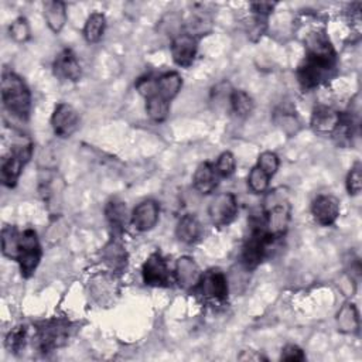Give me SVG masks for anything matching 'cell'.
Returning a JSON list of instances; mask_svg holds the SVG:
<instances>
[{
    "label": "cell",
    "mask_w": 362,
    "mask_h": 362,
    "mask_svg": "<svg viewBox=\"0 0 362 362\" xmlns=\"http://www.w3.org/2000/svg\"><path fill=\"white\" fill-rule=\"evenodd\" d=\"M1 100L8 113L27 120L31 110V93L25 82L14 72L4 71L1 75Z\"/></svg>",
    "instance_id": "6da1fadb"
},
{
    "label": "cell",
    "mask_w": 362,
    "mask_h": 362,
    "mask_svg": "<svg viewBox=\"0 0 362 362\" xmlns=\"http://www.w3.org/2000/svg\"><path fill=\"white\" fill-rule=\"evenodd\" d=\"M276 238L266 230L264 216H253L250 221V232L242 247V263L246 269H255L267 256L269 249Z\"/></svg>",
    "instance_id": "7a4b0ae2"
},
{
    "label": "cell",
    "mask_w": 362,
    "mask_h": 362,
    "mask_svg": "<svg viewBox=\"0 0 362 362\" xmlns=\"http://www.w3.org/2000/svg\"><path fill=\"white\" fill-rule=\"evenodd\" d=\"M337 55L313 57L305 55V59L298 65L297 79L303 89H313L327 82L335 72Z\"/></svg>",
    "instance_id": "3957f363"
},
{
    "label": "cell",
    "mask_w": 362,
    "mask_h": 362,
    "mask_svg": "<svg viewBox=\"0 0 362 362\" xmlns=\"http://www.w3.org/2000/svg\"><path fill=\"white\" fill-rule=\"evenodd\" d=\"M71 324L65 318H49L44 320L35 324V334L34 341L35 346L44 352H52L58 348H61L69 337Z\"/></svg>",
    "instance_id": "277c9868"
},
{
    "label": "cell",
    "mask_w": 362,
    "mask_h": 362,
    "mask_svg": "<svg viewBox=\"0 0 362 362\" xmlns=\"http://www.w3.org/2000/svg\"><path fill=\"white\" fill-rule=\"evenodd\" d=\"M31 156H33V144L20 143V144H16L11 148L10 154L3 158L1 167H0V177H1V182L6 187L13 188L17 184L20 174L24 165L30 161Z\"/></svg>",
    "instance_id": "5b68a950"
},
{
    "label": "cell",
    "mask_w": 362,
    "mask_h": 362,
    "mask_svg": "<svg viewBox=\"0 0 362 362\" xmlns=\"http://www.w3.org/2000/svg\"><path fill=\"white\" fill-rule=\"evenodd\" d=\"M16 260L20 266V272L24 279H28L34 274L41 260V245L34 229L27 228L25 230L21 232L18 255Z\"/></svg>",
    "instance_id": "8992f818"
},
{
    "label": "cell",
    "mask_w": 362,
    "mask_h": 362,
    "mask_svg": "<svg viewBox=\"0 0 362 362\" xmlns=\"http://www.w3.org/2000/svg\"><path fill=\"white\" fill-rule=\"evenodd\" d=\"M141 276L144 284L151 287H168L173 281L171 270L160 252H154L147 257L141 267Z\"/></svg>",
    "instance_id": "52a82bcc"
},
{
    "label": "cell",
    "mask_w": 362,
    "mask_h": 362,
    "mask_svg": "<svg viewBox=\"0 0 362 362\" xmlns=\"http://www.w3.org/2000/svg\"><path fill=\"white\" fill-rule=\"evenodd\" d=\"M264 222H266V230L270 236L279 239L281 238L290 222V204L286 199H276L272 198L270 205L267 206L266 215H264Z\"/></svg>",
    "instance_id": "ba28073f"
},
{
    "label": "cell",
    "mask_w": 362,
    "mask_h": 362,
    "mask_svg": "<svg viewBox=\"0 0 362 362\" xmlns=\"http://www.w3.org/2000/svg\"><path fill=\"white\" fill-rule=\"evenodd\" d=\"M208 215L215 226L222 228L229 225L238 215L236 197L230 192L218 194L208 206Z\"/></svg>",
    "instance_id": "9c48e42d"
},
{
    "label": "cell",
    "mask_w": 362,
    "mask_h": 362,
    "mask_svg": "<svg viewBox=\"0 0 362 362\" xmlns=\"http://www.w3.org/2000/svg\"><path fill=\"white\" fill-rule=\"evenodd\" d=\"M51 126L58 137H71L79 127V115L74 106L61 102L55 106L51 116Z\"/></svg>",
    "instance_id": "30bf717a"
},
{
    "label": "cell",
    "mask_w": 362,
    "mask_h": 362,
    "mask_svg": "<svg viewBox=\"0 0 362 362\" xmlns=\"http://www.w3.org/2000/svg\"><path fill=\"white\" fill-rule=\"evenodd\" d=\"M199 294L205 298H211L215 301H223L228 297V280L223 272L219 269H209L202 273L201 281L197 286Z\"/></svg>",
    "instance_id": "8fae6325"
},
{
    "label": "cell",
    "mask_w": 362,
    "mask_h": 362,
    "mask_svg": "<svg viewBox=\"0 0 362 362\" xmlns=\"http://www.w3.org/2000/svg\"><path fill=\"white\" fill-rule=\"evenodd\" d=\"M197 37L188 33L177 34L170 45L173 61L182 68L191 66L197 55Z\"/></svg>",
    "instance_id": "7c38bea8"
},
{
    "label": "cell",
    "mask_w": 362,
    "mask_h": 362,
    "mask_svg": "<svg viewBox=\"0 0 362 362\" xmlns=\"http://www.w3.org/2000/svg\"><path fill=\"white\" fill-rule=\"evenodd\" d=\"M52 72L57 78L62 81L78 82L82 76V68L75 52L69 48L62 49L54 59Z\"/></svg>",
    "instance_id": "4fadbf2b"
},
{
    "label": "cell",
    "mask_w": 362,
    "mask_h": 362,
    "mask_svg": "<svg viewBox=\"0 0 362 362\" xmlns=\"http://www.w3.org/2000/svg\"><path fill=\"white\" fill-rule=\"evenodd\" d=\"M311 214L321 226H331L339 216V201L334 195H318L311 204Z\"/></svg>",
    "instance_id": "5bb4252c"
},
{
    "label": "cell",
    "mask_w": 362,
    "mask_h": 362,
    "mask_svg": "<svg viewBox=\"0 0 362 362\" xmlns=\"http://www.w3.org/2000/svg\"><path fill=\"white\" fill-rule=\"evenodd\" d=\"M174 277L184 290H195L201 281L202 272L192 257L181 256L175 263Z\"/></svg>",
    "instance_id": "9a60e30c"
},
{
    "label": "cell",
    "mask_w": 362,
    "mask_h": 362,
    "mask_svg": "<svg viewBox=\"0 0 362 362\" xmlns=\"http://www.w3.org/2000/svg\"><path fill=\"white\" fill-rule=\"evenodd\" d=\"M160 208L154 199L141 201L132 212V225L139 232H147L156 226L158 222Z\"/></svg>",
    "instance_id": "2e32d148"
},
{
    "label": "cell",
    "mask_w": 362,
    "mask_h": 362,
    "mask_svg": "<svg viewBox=\"0 0 362 362\" xmlns=\"http://www.w3.org/2000/svg\"><path fill=\"white\" fill-rule=\"evenodd\" d=\"M341 120V113L329 106L320 105L313 110L311 127L320 134H332Z\"/></svg>",
    "instance_id": "e0dca14e"
},
{
    "label": "cell",
    "mask_w": 362,
    "mask_h": 362,
    "mask_svg": "<svg viewBox=\"0 0 362 362\" xmlns=\"http://www.w3.org/2000/svg\"><path fill=\"white\" fill-rule=\"evenodd\" d=\"M304 45L307 55L313 57H331L337 55L334 47L328 38V34L324 28H317L308 33L304 38Z\"/></svg>",
    "instance_id": "ac0fdd59"
},
{
    "label": "cell",
    "mask_w": 362,
    "mask_h": 362,
    "mask_svg": "<svg viewBox=\"0 0 362 362\" xmlns=\"http://www.w3.org/2000/svg\"><path fill=\"white\" fill-rule=\"evenodd\" d=\"M192 184L199 194H211L218 185V174L215 168L209 163H201L192 175Z\"/></svg>",
    "instance_id": "d6986e66"
},
{
    "label": "cell",
    "mask_w": 362,
    "mask_h": 362,
    "mask_svg": "<svg viewBox=\"0 0 362 362\" xmlns=\"http://www.w3.org/2000/svg\"><path fill=\"white\" fill-rule=\"evenodd\" d=\"M42 10H44V18L47 21V25L52 33L58 34L66 23L65 3L59 0H47L42 3Z\"/></svg>",
    "instance_id": "ffe728a7"
},
{
    "label": "cell",
    "mask_w": 362,
    "mask_h": 362,
    "mask_svg": "<svg viewBox=\"0 0 362 362\" xmlns=\"http://www.w3.org/2000/svg\"><path fill=\"white\" fill-rule=\"evenodd\" d=\"M175 236L185 245L195 243L201 236V223L192 214H185L180 218L175 226Z\"/></svg>",
    "instance_id": "44dd1931"
},
{
    "label": "cell",
    "mask_w": 362,
    "mask_h": 362,
    "mask_svg": "<svg viewBox=\"0 0 362 362\" xmlns=\"http://www.w3.org/2000/svg\"><path fill=\"white\" fill-rule=\"evenodd\" d=\"M103 262L113 270V272H123L127 264V253L123 243L117 239H110V242L102 250Z\"/></svg>",
    "instance_id": "7402d4cb"
},
{
    "label": "cell",
    "mask_w": 362,
    "mask_h": 362,
    "mask_svg": "<svg viewBox=\"0 0 362 362\" xmlns=\"http://www.w3.org/2000/svg\"><path fill=\"white\" fill-rule=\"evenodd\" d=\"M182 78L178 72H165L156 79V92L165 100H173L181 90Z\"/></svg>",
    "instance_id": "603a6c76"
},
{
    "label": "cell",
    "mask_w": 362,
    "mask_h": 362,
    "mask_svg": "<svg viewBox=\"0 0 362 362\" xmlns=\"http://www.w3.org/2000/svg\"><path fill=\"white\" fill-rule=\"evenodd\" d=\"M337 325L342 334H358L359 314L352 303H345L337 313Z\"/></svg>",
    "instance_id": "cb8c5ba5"
},
{
    "label": "cell",
    "mask_w": 362,
    "mask_h": 362,
    "mask_svg": "<svg viewBox=\"0 0 362 362\" xmlns=\"http://www.w3.org/2000/svg\"><path fill=\"white\" fill-rule=\"evenodd\" d=\"M105 215L113 232L120 233L126 225V205L122 199L113 198L105 206Z\"/></svg>",
    "instance_id": "d4e9b609"
},
{
    "label": "cell",
    "mask_w": 362,
    "mask_h": 362,
    "mask_svg": "<svg viewBox=\"0 0 362 362\" xmlns=\"http://www.w3.org/2000/svg\"><path fill=\"white\" fill-rule=\"evenodd\" d=\"M105 28H106V17L102 13L95 11L86 18V23H85L83 31H82L83 38L90 44L98 42L103 37Z\"/></svg>",
    "instance_id": "484cf974"
},
{
    "label": "cell",
    "mask_w": 362,
    "mask_h": 362,
    "mask_svg": "<svg viewBox=\"0 0 362 362\" xmlns=\"http://www.w3.org/2000/svg\"><path fill=\"white\" fill-rule=\"evenodd\" d=\"M146 112L151 120L164 122L170 113V102L156 92L146 98Z\"/></svg>",
    "instance_id": "4316f807"
},
{
    "label": "cell",
    "mask_w": 362,
    "mask_h": 362,
    "mask_svg": "<svg viewBox=\"0 0 362 362\" xmlns=\"http://www.w3.org/2000/svg\"><path fill=\"white\" fill-rule=\"evenodd\" d=\"M21 233L13 225H6L1 229V252L6 257L17 259Z\"/></svg>",
    "instance_id": "83f0119b"
},
{
    "label": "cell",
    "mask_w": 362,
    "mask_h": 362,
    "mask_svg": "<svg viewBox=\"0 0 362 362\" xmlns=\"http://www.w3.org/2000/svg\"><path fill=\"white\" fill-rule=\"evenodd\" d=\"M229 105L230 109L233 110V113L239 117H246L253 112L255 107V102L252 99V96L240 89H233L229 98Z\"/></svg>",
    "instance_id": "f1b7e54d"
},
{
    "label": "cell",
    "mask_w": 362,
    "mask_h": 362,
    "mask_svg": "<svg viewBox=\"0 0 362 362\" xmlns=\"http://www.w3.org/2000/svg\"><path fill=\"white\" fill-rule=\"evenodd\" d=\"M25 342H27L25 325L14 327L6 337V348L13 354H18L25 346Z\"/></svg>",
    "instance_id": "f546056e"
},
{
    "label": "cell",
    "mask_w": 362,
    "mask_h": 362,
    "mask_svg": "<svg viewBox=\"0 0 362 362\" xmlns=\"http://www.w3.org/2000/svg\"><path fill=\"white\" fill-rule=\"evenodd\" d=\"M274 120L281 127V130L284 133H287L288 136L297 133L298 129H300V120L296 116V113L291 112V110L283 109V110L277 112L276 116H274Z\"/></svg>",
    "instance_id": "4dcf8cb0"
},
{
    "label": "cell",
    "mask_w": 362,
    "mask_h": 362,
    "mask_svg": "<svg viewBox=\"0 0 362 362\" xmlns=\"http://www.w3.org/2000/svg\"><path fill=\"white\" fill-rule=\"evenodd\" d=\"M269 180L270 177L257 165H255L247 175V185L255 194H263L269 188Z\"/></svg>",
    "instance_id": "1f68e13d"
},
{
    "label": "cell",
    "mask_w": 362,
    "mask_h": 362,
    "mask_svg": "<svg viewBox=\"0 0 362 362\" xmlns=\"http://www.w3.org/2000/svg\"><path fill=\"white\" fill-rule=\"evenodd\" d=\"M8 35L16 42H25L30 40V25L25 17H17L8 25Z\"/></svg>",
    "instance_id": "d6a6232c"
},
{
    "label": "cell",
    "mask_w": 362,
    "mask_h": 362,
    "mask_svg": "<svg viewBox=\"0 0 362 362\" xmlns=\"http://www.w3.org/2000/svg\"><path fill=\"white\" fill-rule=\"evenodd\" d=\"M345 185H346V191L349 195H358L362 189V165L359 161H356L348 175H346V181H345Z\"/></svg>",
    "instance_id": "836d02e7"
},
{
    "label": "cell",
    "mask_w": 362,
    "mask_h": 362,
    "mask_svg": "<svg viewBox=\"0 0 362 362\" xmlns=\"http://www.w3.org/2000/svg\"><path fill=\"white\" fill-rule=\"evenodd\" d=\"M215 171L221 177H230L235 173L236 168V160L235 156L230 151H223L215 164Z\"/></svg>",
    "instance_id": "e575fe53"
},
{
    "label": "cell",
    "mask_w": 362,
    "mask_h": 362,
    "mask_svg": "<svg viewBox=\"0 0 362 362\" xmlns=\"http://www.w3.org/2000/svg\"><path fill=\"white\" fill-rule=\"evenodd\" d=\"M260 170H263L269 177H273L280 165L279 157L276 153L273 151H263L259 158H257V164H256Z\"/></svg>",
    "instance_id": "d590c367"
},
{
    "label": "cell",
    "mask_w": 362,
    "mask_h": 362,
    "mask_svg": "<svg viewBox=\"0 0 362 362\" xmlns=\"http://www.w3.org/2000/svg\"><path fill=\"white\" fill-rule=\"evenodd\" d=\"M283 361H290V362H300L305 359V355L303 349L294 344H288L281 349V356Z\"/></svg>",
    "instance_id": "8d00e7d4"
},
{
    "label": "cell",
    "mask_w": 362,
    "mask_h": 362,
    "mask_svg": "<svg viewBox=\"0 0 362 362\" xmlns=\"http://www.w3.org/2000/svg\"><path fill=\"white\" fill-rule=\"evenodd\" d=\"M274 7L276 3L272 1H255L250 4V8L257 18H266L274 10Z\"/></svg>",
    "instance_id": "74e56055"
},
{
    "label": "cell",
    "mask_w": 362,
    "mask_h": 362,
    "mask_svg": "<svg viewBox=\"0 0 362 362\" xmlns=\"http://www.w3.org/2000/svg\"><path fill=\"white\" fill-rule=\"evenodd\" d=\"M245 354L239 355V359H250V361H260L263 356L260 354H255V351H243Z\"/></svg>",
    "instance_id": "f35d334b"
}]
</instances>
